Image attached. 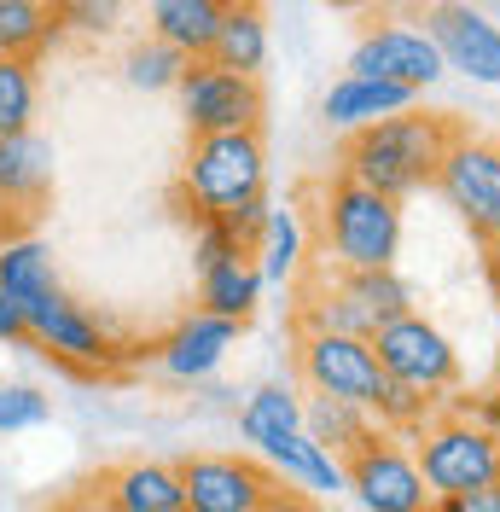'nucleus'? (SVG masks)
I'll return each instance as SVG.
<instances>
[{"mask_svg": "<svg viewBox=\"0 0 500 512\" xmlns=\"http://www.w3.org/2000/svg\"><path fill=\"white\" fill-rule=\"evenodd\" d=\"M448 140H454V128L413 105L402 117H384V123L349 134L344 140V175L361 181L367 192H378V198L402 204L413 192L437 187V163H442V152H448Z\"/></svg>", "mask_w": 500, "mask_h": 512, "instance_id": "1", "label": "nucleus"}, {"mask_svg": "<svg viewBox=\"0 0 500 512\" xmlns=\"http://www.w3.org/2000/svg\"><path fill=\"white\" fill-rule=\"evenodd\" d=\"M262 192H268V146H262V128H245V134L192 140L175 198L192 222H221L227 210H239L245 198H262Z\"/></svg>", "mask_w": 500, "mask_h": 512, "instance_id": "2", "label": "nucleus"}, {"mask_svg": "<svg viewBox=\"0 0 500 512\" xmlns=\"http://www.w3.org/2000/svg\"><path fill=\"white\" fill-rule=\"evenodd\" d=\"M320 233H326V251L338 256V268L355 274V268H396L402 256V204L367 192L361 181L338 175L326 187V204H320Z\"/></svg>", "mask_w": 500, "mask_h": 512, "instance_id": "3", "label": "nucleus"}, {"mask_svg": "<svg viewBox=\"0 0 500 512\" xmlns=\"http://www.w3.org/2000/svg\"><path fill=\"white\" fill-rule=\"evenodd\" d=\"M413 466L431 495H471L500 478V437L466 414H431L413 431Z\"/></svg>", "mask_w": 500, "mask_h": 512, "instance_id": "4", "label": "nucleus"}, {"mask_svg": "<svg viewBox=\"0 0 500 512\" xmlns=\"http://www.w3.org/2000/svg\"><path fill=\"white\" fill-rule=\"evenodd\" d=\"M437 187L448 210L471 227L483 251H500V146L477 134H454L437 163Z\"/></svg>", "mask_w": 500, "mask_h": 512, "instance_id": "5", "label": "nucleus"}, {"mask_svg": "<svg viewBox=\"0 0 500 512\" xmlns=\"http://www.w3.org/2000/svg\"><path fill=\"white\" fill-rule=\"evenodd\" d=\"M187 512H291L280 478L250 454H187L181 466Z\"/></svg>", "mask_w": 500, "mask_h": 512, "instance_id": "6", "label": "nucleus"}, {"mask_svg": "<svg viewBox=\"0 0 500 512\" xmlns=\"http://www.w3.org/2000/svg\"><path fill=\"white\" fill-rule=\"evenodd\" d=\"M181 94V117H187L192 140L204 134H245V128H262L268 117V94L256 76H239V70H221L210 59H192L175 82Z\"/></svg>", "mask_w": 500, "mask_h": 512, "instance_id": "7", "label": "nucleus"}, {"mask_svg": "<svg viewBox=\"0 0 500 512\" xmlns=\"http://www.w3.org/2000/svg\"><path fill=\"white\" fill-rule=\"evenodd\" d=\"M373 355H378V367H384V379H402L413 390H425V396H437V402L460 384V350L448 344V332H442L437 320H425L419 309L390 320V326H378Z\"/></svg>", "mask_w": 500, "mask_h": 512, "instance_id": "8", "label": "nucleus"}, {"mask_svg": "<svg viewBox=\"0 0 500 512\" xmlns=\"http://www.w3.org/2000/svg\"><path fill=\"white\" fill-rule=\"evenodd\" d=\"M344 478L367 512H425L437 501L413 466V448H402V437L390 431H373L355 454H344Z\"/></svg>", "mask_w": 500, "mask_h": 512, "instance_id": "9", "label": "nucleus"}, {"mask_svg": "<svg viewBox=\"0 0 500 512\" xmlns=\"http://www.w3.org/2000/svg\"><path fill=\"white\" fill-rule=\"evenodd\" d=\"M297 373L309 384V396H338L373 414L384 367L373 355V338H338V332H303L297 344Z\"/></svg>", "mask_w": 500, "mask_h": 512, "instance_id": "10", "label": "nucleus"}, {"mask_svg": "<svg viewBox=\"0 0 500 512\" xmlns=\"http://www.w3.org/2000/svg\"><path fill=\"white\" fill-rule=\"evenodd\" d=\"M30 320V344L41 355H53L64 367H82V373H105V367H117L123 361V344L99 326V315H88L82 303H70V297H47V303H35L24 309Z\"/></svg>", "mask_w": 500, "mask_h": 512, "instance_id": "11", "label": "nucleus"}, {"mask_svg": "<svg viewBox=\"0 0 500 512\" xmlns=\"http://www.w3.org/2000/svg\"><path fill=\"white\" fill-rule=\"evenodd\" d=\"M425 35L437 47L442 70H460L471 82H500V24H489L471 0H431L425 6Z\"/></svg>", "mask_w": 500, "mask_h": 512, "instance_id": "12", "label": "nucleus"}, {"mask_svg": "<svg viewBox=\"0 0 500 512\" xmlns=\"http://www.w3.org/2000/svg\"><path fill=\"white\" fill-rule=\"evenodd\" d=\"M349 76H378V82H396L407 94H425L442 76V59L425 30H413V24H373L355 41V53H349Z\"/></svg>", "mask_w": 500, "mask_h": 512, "instance_id": "13", "label": "nucleus"}, {"mask_svg": "<svg viewBox=\"0 0 500 512\" xmlns=\"http://www.w3.org/2000/svg\"><path fill=\"white\" fill-rule=\"evenodd\" d=\"M239 344V326L221 315H187L163 344H157V361H163V373L181 384H204L210 373H216L221 361H227V350Z\"/></svg>", "mask_w": 500, "mask_h": 512, "instance_id": "14", "label": "nucleus"}, {"mask_svg": "<svg viewBox=\"0 0 500 512\" xmlns=\"http://www.w3.org/2000/svg\"><path fill=\"white\" fill-rule=\"evenodd\" d=\"M53 140H41L35 128L0 140V210L12 216H35L53 198Z\"/></svg>", "mask_w": 500, "mask_h": 512, "instance_id": "15", "label": "nucleus"}, {"mask_svg": "<svg viewBox=\"0 0 500 512\" xmlns=\"http://www.w3.org/2000/svg\"><path fill=\"white\" fill-rule=\"evenodd\" d=\"M413 99L407 88H396V82H378V76H338L332 88H326V99H320V117H326V128H338V134H361V128L384 123V117H402V111H413Z\"/></svg>", "mask_w": 500, "mask_h": 512, "instance_id": "16", "label": "nucleus"}, {"mask_svg": "<svg viewBox=\"0 0 500 512\" xmlns=\"http://www.w3.org/2000/svg\"><path fill=\"white\" fill-rule=\"evenodd\" d=\"M256 454H268V466H274V478L297 483V489H309V495H344L349 478H344V460L338 454H326V448L303 437V431H285V437H262Z\"/></svg>", "mask_w": 500, "mask_h": 512, "instance_id": "17", "label": "nucleus"}, {"mask_svg": "<svg viewBox=\"0 0 500 512\" xmlns=\"http://www.w3.org/2000/svg\"><path fill=\"white\" fill-rule=\"evenodd\" d=\"M105 512H187L181 472L163 460H128L105 478Z\"/></svg>", "mask_w": 500, "mask_h": 512, "instance_id": "18", "label": "nucleus"}, {"mask_svg": "<svg viewBox=\"0 0 500 512\" xmlns=\"http://www.w3.org/2000/svg\"><path fill=\"white\" fill-rule=\"evenodd\" d=\"M233 6H239V0H146L152 41H169V47L187 53V59H210V41H216L221 18H227Z\"/></svg>", "mask_w": 500, "mask_h": 512, "instance_id": "19", "label": "nucleus"}, {"mask_svg": "<svg viewBox=\"0 0 500 512\" xmlns=\"http://www.w3.org/2000/svg\"><path fill=\"white\" fill-rule=\"evenodd\" d=\"M262 268H256V256H233V262H221L210 274H198V303H204V315H221L233 320V326H245L256 309H262Z\"/></svg>", "mask_w": 500, "mask_h": 512, "instance_id": "20", "label": "nucleus"}, {"mask_svg": "<svg viewBox=\"0 0 500 512\" xmlns=\"http://www.w3.org/2000/svg\"><path fill=\"white\" fill-rule=\"evenodd\" d=\"M210 64L239 70V76H256L268 64V12H262V0H239L221 18L216 41H210Z\"/></svg>", "mask_w": 500, "mask_h": 512, "instance_id": "21", "label": "nucleus"}, {"mask_svg": "<svg viewBox=\"0 0 500 512\" xmlns=\"http://www.w3.org/2000/svg\"><path fill=\"white\" fill-rule=\"evenodd\" d=\"M0 291L18 303V309H35L47 297H59V274H53V251L41 239H6L0 245Z\"/></svg>", "mask_w": 500, "mask_h": 512, "instance_id": "22", "label": "nucleus"}, {"mask_svg": "<svg viewBox=\"0 0 500 512\" xmlns=\"http://www.w3.org/2000/svg\"><path fill=\"white\" fill-rule=\"evenodd\" d=\"M378 425L367 408H355V402H338V396H303V437L326 448V454H355V448L373 437Z\"/></svg>", "mask_w": 500, "mask_h": 512, "instance_id": "23", "label": "nucleus"}, {"mask_svg": "<svg viewBox=\"0 0 500 512\" xmlns=\"http://www.w3.org/2000/svg\"><path fill=\"white\" fill-rule=\"evenodd\" d=\"M285 431H303V396L291 384H256L239 408V437L262 443V437H285Z\"/></svg>", "mask_w": 500, "mask_h": 512, "instance_id": "24", "label": "nucleus"}, {"mask_svg": "<svg viewBox=\"0 0 500 512\" xmlns=\"http://www.w3.org/2000/svg\"><path fill=\"white\" fill-rule=\"evenodd\" d=\"M64 35V24L53 12H41L35 0H0V59H41L53 41Z\"/></svg>", "mask_w": 500, "mask_h": 512, "instance_id": "25", "label": "nucleus"}, {"mask_svg": "<svg viewBox=\"0 0 500 512\" xmlns=\"http://www.w3.org/2000/svg\"><path fill=\"white\" fill-rule=\"evenodd\" d=\"M338 286L367 309V320L373 326H390V320L413 315V286H407L396 268H355V274H344Z\"/></svg>", "mask_w": 500, "mask_h": 512, "instance_id": "26", "label": "nucleus"}, {"mask_svg": "<svg viewBox=\"0 0 500 512\" xmlns=\"http://www.w3.org/2000/svg\"><path fill=\"white\" fill-rule=\"evenodd\" d=\"M256 268H262V280H291L297 268H303V222L291 216V210H268V227H262V239H256Z\"/></svg>", "mask_w": 500, "mask_h": 512, "instance_id": "27", "label": "nucleus"}, {"mask_svg": "<svg viewBox=\"0 0 500 512\" xmlns=\"http://www.w3.org/2000/svg\"><path fill=\"white\" fill-rule=\"evenodd\" d=\"M35 99H41V82H35L30 59H0V140L24 134L35 123Z\"/></svg>", "mask_w": 500, "mask_h": 512, "instance_id": "28", "label": "nucleus"}, {"mask_svg": "<svg viewBox=\"0 0 500 512\" xmlns=\"http://www.w3.org/2000/svg\"><path fill=\"white\" fill-rule=\"evenodd\" d=\"M187 53H175L169 41H140V47H128V59H123V76H128V88H140V94H163V88H175L181 82V70H187Z\"/></svg>", "mask_w": 500, "mask_h": 512, "instance_id": "29", "label": "nucleus"}, {"mask_svg": "<svg viewBox=\"0 0 500 512\" xmlns=\"http://www.w3.org/2000/svg\"><path fill=\"white\" fill-rule=\"evenodd\" d=\"M303 326H309V332H338V338H373V332H378L373 320H367V309H361V303H355L338 280H332V286L309 303Z\"/></svg>", "mask_w": 500, "mask_h": 512, "instance_id": "30", "label": "nucleus"}, {"mask_svg": "<svg viewBox=\"0 0 500 512\" xmlns=\"http://www.w3.org/2000/svg\"><path fill=\"white\" fill-rule=\"evenodd\" d=\"M47 414H53V402L35 384H0V437L35 431V425H47Z\"/></svg>", "mask_w": 500, "mask_h": 512, "instance_id": "31", "label": "nucleus"}, {"mask_svg": "<svg viewBox=\"0 0 500 512\" xmlns=\"http://www.w3.org/2000/svg\"><path fill=\"white\" fill-rule=\"evenodd\" d=\"M117 18H123V0H70V6L59 12L64 30H82V35L117 30Z\"/></svg>", "mask_w": 500, "mask_h": 512, "instance_id": "32", "label": "nucleus"}, {"mask_svg": "<svg viewBox=\"0 0 500 512\" xmlns=\"http://www.w3.org/2000/svg\"><path fill=\"white\" fill-rule=\"evenodd\" d=\"M233 256H250V251H239V239H233L221 222H198V239H192V262H198V274H210V268L233 262Z\"/></svg>", "mask_w": 500, "mask_h": 512, "instance_id": "33", "label": "nucleus"}, {"mask_svg": "<svg viewBox=\"0 0 500 512\" xmlns=\"http://www.w3.org/2000/svg\"><path fill=\"white\" fill-rule=\"evenodd\" d=\"M268 210H274V204H268V192H262V198H245L239 210L221 216V227L239 239V251H256V239H262V227H268Z\"/></svg>", "mask_w": 500, "mask_h": 512, "instance_id": "34", "label": "nucleus"}, {"mask_svg": "<svg viewBox=\"0 0 500 512\" xmlns=\"http://www.w3.org/2000/svg\"><path fill=\"white\" fill-rule=\"evenodd\" d=\"M448 512H500V478L483 483V489H471V495H437Z\"/></svg>", "mask_w": 500, "mask_h": 512, "instance_id": "35", "label": "nucleus"}, {"mask_svg": "<svg viewBox=\"0 0 500 512\" xmlns=\"http://www.w3.org/2000/svg\"><path fill=\"white\" fill-rule=\"evenodd\" d=\"M0 344H30V320L6 291H0Z\"/></svg>", "mask_w": 500, "mask_h": 512, "instance_id": "36", "label": "nucleus"}, {"mask_svg": "<svg viewBox=\"0 0 500 512\" xmlns=\"http://www.w3.org/2000/svg\"><path fill=\"white\" fill-rule=\"evenodd\" d=\"M489 291H495V303H500V251H489Z\"/></svg>", "mask_w": 500, "mask_h": 512, "instance_id": "37", "label": "nucleus"}, {"mask_svg": "<svg viewBox=\"0 0 500 512\" xmlns=\"http://www.w3.org/2000/svg\"><path fill=\"white\" fill-rule=\"evenodd\" d=\"M53 512H99L94 501H64V507H53Z\"/></svg>", "mask_w": 500, "mask_h": 512, "instance_id": "38", "label": "nucleus"}, {"mask_svg": "<svg viewBox=\"0 0 500 512\" xmlns=\"http://www.w3.org/2000/svg\"><path fill=\"white\" fill-rule=\"evenodd\" d=\"M35 6H41V12H53V18H59L64 6H70V0H35Z\"/></svg>", "mask_w": 500, "mask_h": 512, "instance_id": "39", "label": "nucleus"}, {"mask_svg": "<svg viewBox=\"0 0 500 512\" xmlns=\"http://www.w3.org/2000/svg\"><path fill=\"white\" fill-rule=\"evenodd\" d=\"M489 396H495V402H500V361H495V384H489Z\"/></svg>", "mask_w": 500, "mask_h": 512, "instance_id": "40", "label": "nucleus"}]
</instances>
